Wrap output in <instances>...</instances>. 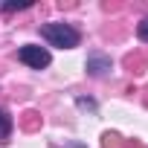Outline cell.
Listing matches in <instances>:
<instances>
[{
	"label": "cell",
	"instance_id": "3",
	"mask_svg": "<svg viewBox=\"0 0 148 148\" xmlns=\"http://www.w3.org/2000/svg\"><path fill=\"white\" fill-rule=\"evenodd\" d=\"M84 70H87V76H93V79H102V76H108V73L113 70V61H110V55H105V52H90L87 55V61H84Z\"/></svg>",
	"mask_w": 148,
	"mask_h": 148
},
{
	"label": "cell",
	"instance_id": "4",
	"mask_svg": "<svg viewBox=\"0 0 148 148\" xmlns=\"http://www.w3.org/2000/svg\"><path fill=\"white\" fill-rule=\"evenodd\" d=\"M9 134H12V116H9L3 108H0V142H6Z\"/></svg>",
	"mask_w": 148,
	"mask_h": 148
},
{
	"label": "cell",
	"instance_id": "6",
	"mask_svg": "<svg viewBox=\"0 0 148 148\" xmlns=\"http://www.w3.org/2000/svg\"><path fill=\"white\" fill-rule=\"evenodd\" d=\"M32 3L26 0V3H3V12H18V9H29Z\"/></svg>",
	"mask_w": 148,
	"mask_h": 148
},
{
	"label": "cell",
	"instance_id": "2",
	"mask_svg": "<svg viewBox=\"0 0 148 148\" xmlns=\"http://www.w3.org/2000/svg\"><path fill=\"white\" fill-rule=\"evenodd\" d=\"M18 61H21V64H26V67H32V70H44V67H49L52 55H49V49H47V47L23 44V47L18 49Z\"/></svg>",
	"mask_w": 148,
	"mask_h": 148
},
{
	"label": "cell",
	"instance_id": "1",
	"mask_svg": "<svg viewBox=\"0 0 148 148\" xmlns=\"http://www.w3.org/2000/svg\"><path fill=\"white\" fill-rule=\"evenodd\" d=\"M41 38L49 47H58V49H73V47L82 44V32L73 23H44L41 26Z\"/></svg>",
	"mask_w": 148,
	"mask_h": 148
},
{
	"label": "cell",
	"instance_id": "5",
	"mask_svg": "<svg viewBox=\"0 0 148 148\" xmlns=\"http://www.w3.org/2000/svg\"><path fill=\"white\" fill-rule=\"evenodd\" d=\"M136 35H139V41L148 44V18H142V21L136 23Z\"/></svg>",
	"mask_w": 148,
	"mask_h": 148
}]
</instances>
